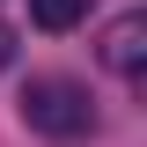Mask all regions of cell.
Segmentation results:
<instances>
[{
  "instance_id": "1",
  "label": "cell",
  "mask_w": 147,
  "mask_h": 147,
  "mask_svg": "<svg viewBox=\"0 0 147 147\" xmlns=\"http://www.w3.org/2000/svg\"><path fill=\"white\" fill-rule=\"evenodd\" d=\"M15 110H22V125L44 132V140H88V132H96V103H88V88L66 81V74H37L30 88H22Z\"/></svg>"
},
{
  "instance_id": "2",
  "label": "cell",
  "mask_w": 147,
  "mask_h": 147,
  "mask_svg": "<svg viewBox=\"0 0 147 147\" xmlns=\"http://www.w3.org/2000/svg\"><path fill=\"white\" fill-rule=\"evenodd\" d=\"M96 59H103L110 74H125V81H140V66H147V15H140V7H125V15H118V22L103 30Z\"/></svg>"
},
{
  "instance_id": "3",
  "label": "cell",
  "mask_w": 147,
  "mask_h": 147,
  "mask_svg": "<svg viewBox=\"0 0 147 147\" xmlns=\"http://www.w3.org/2000/svg\"><path fill=\"white\" fill-rule=\"evenodd\" d=\"M81 15H88V0H30V22H37V30H74V22H81Z\"/></svg>"
},
{
  "instance_id": "4",
  "label": "cell",
  "mask_w": 147,
  "mask_h": 147,
  "mask_svg": "<svg viewBox=\"0 0 147 147\" xmlns=\"http://www.w3.org/2000/svg\"><path fill=\"white\" fill-rule=\"evenodd\" d=\"M7 59H15V37H7V30H0V66H7Z\"/></svg>"
}]
</instances>
